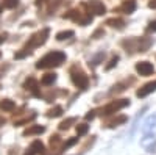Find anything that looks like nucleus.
<instances>
[{"instance_id": "bb28decb", "label": "nucleus", "mask_w": 156, "mask_h": 155, "mask_svg": "<svg viewBox=\"0 0 156 155\" xmlns=\"http://www.w3.org/2000/svg\"><path fill=\"white\" fill-rule=\"evenodd\" d=\"M94 118H95V111H94V110H92V111H89V113L86 114V121H92Z\"/></svg>"}, {"instance_id": "c85d7f7f", "label": "nucleus", "mask_w": 156, "mask_h": 155, "mask_svg": "<svg viewBox=\"0 0 156 155\" xmlns=\"http://www.w3.org/2000/svg\"><path fill=\"white\" fill-rule=\"evenodd\" d=\"M148 6L150 8H156V0H151V2L148 3Z\"/></svg>"}, {"instance_id": "b1692460", "label": "nucleus", "mask_w": 156, "mask_h": 155, "mask_svg": "<svg viewBox=\"0 0 156 155\" xmlns=\"http://www.w3.org/2000/svg\"><path fill=\"white\" fill-rule=\"evenodd\" d=\"M76 143H78V138H72V139H69V141H67V143H66V144H64V146H62V149H64V150H66V149H69V147H72V146H73V144H76Z\"/></svg>"}, {"instance_id": "4468645a", "label": "nucleus", "mask_w": 156, "mask_h": 155, "mask_svg": "<svg viewBox=\"0 0 156 155\" xmlns=\"http://www.w3.org/2000/svg\"><path fill=\"white\" fill-rule=\"evenodd\" d=\"M75 33L72 31V30H66V31H59L58 35H56V39L58 41H64V39H69V38H72Z\"/></svg>"}, {"instance_id": "ddd939ff", "label": "nucleus", "mask_w": 156, "mask_h": 155, "mask_svg": "<svg viewBox=\"0 0 156 155\" xmlns=\"http://www.w3.org/2000/svg\"><path fill=\"white\" fill-rule=\"evenodd\" d=\"M154 125H156V114L150 116V118L145 121L144 127H142V130H144V132H147V130H150V128H151V127H154Z\"/></svg>"}, {"instance_id": "f03ea898", "label": "nucleus", "mask_w": 156, "mask_h": 155, "mask_svg": "<svg viewBox=\"0 0 156 155\" xmlns=\"http://www.w3.org/2000/svg\"><path fill=\"white\" fill-rule=\"evenodd\" d=\"M48 35H50V30H48V28H42L41 31L34 33L30 39H28L27 46H25V50L31 52V49H36V47H39V46H42V44L47 41Z\"/></svg>"}, {"instance_id": "dca6fc26", "label": "nucleus", "mask_w": 156, "mask_h": 155, "mask_svg": "<svg viewBox=\"0 0 156 155\" xmlns=\"http://www.w3.org/2000/svg\"><path fill=\"white\" fill-rule=\"evenodd\" d=\"M55 80H56V75H55V74H45V75L42 77L41 83H42V85H51V83H55Z\"/></svg>"}, {"instance_id": "c756f323", "label": "nucleus", "mask_w": 156, "mask_h": 155, "mask_svg": "<svg viewBox=\"0 0 156 155\" xmlns=\"http://www.w3.org/2000/svg\"><path fill=\"white\" fill-rule=\"evenodd\" d=\"M5 39H6V35H0V44H2Z\"/></svg>"}, {"instance_id": "f8f14e48", "label": "nucleus", "mask_w": 156, "mask_h": 155, "mask_svg": "<svg viewBox=\"0 0 156 155\" xmlns=\"http://www.w3.org/2000/svg\"><path fill=\"white\" fill-rule=\"evenodd\" d=\"M30 150H31L33 153H42V152H44V144L41 143V141H33Z\"/></svg>"}, {"instance_id": "6e6552de", "label": "nucleus", "mask_w": 156, "mask_h": 155, "mask_svg": "<svg viewBox=\"0 0 156 155\" xmlns=\"http://www.w3.org/2000/svg\"><path fill=\"white\" fill-rule=\"evenodd\" d=\"M45 132V127L44 125H31L28 127L27 130H23V136H30V135H41Z\"/></svg>"}, {"instance_id": "2f4dec72", "label": "nucleus", "mask_w": 156, "mask_h": 155, "mask_svg": "<svg viewBox=\"0 0 156 155\" xmlns=\"http://www.w3.org/2000/svg\"><path fill=\"white\" fill-rule=\"evenodd\" d=\"M0 11H2V8H0Z\"/></svg>"}, {"instance_id": "f257e3e1", "label": "nucleus", "mask_w": 156, "mask_h": 155, "mask_svg": "<svg viewBox=\"0 0 156 155\" xmlns=\"http://www.w3.org/2000/svg\"><path fill=\"white\" fill-rule=\"evenodd\" d=\"M64 60H66V54H62V52H50V54H47L36 63V68L37 69L58 68L59 64L64 63Z\"/></svg>"}, {"instance_id": "cd10ccee", "label": "nucleus", "mask_w": 156, "mask_h": 155, "mask_svg": "<svg viewBox=\"0 0 156 155\" xmlns=\"http://www.w3.org/2000/svg\"><path fill=\"white\" fill-rule=\"evenodd\" d=\"M147 30H148V31H156V20L150 22V25L147 27Z\"/></svg>"}, {"instance_id": "2eb2a0df", "label": "nucleus", "mask_w": 156, "mask_h": 155, "mask_svg": "<svg viewBox=\"0 0 156 155\" xmlns=\"http://www.w3.org/2000/svg\"><path fill=\"white\" fill-rule=\"evenodd\" d=\"M62 114V107H53L51 110L47 111V116L48 118H58V116Z\"/></svg>"}, {"instance_id": "aec40b11", "label": "nucleus", "mask_w": 156, "mask_h": 155, "mask_svg": "<svg viewBox=\"0 0 156 155\" xmlns=\"http://www.w3.org/2000/svg\"><path fill=\"white\" fill-rule=\"evenodd\" d=\"M36 118V113H31L30 116H25L23 119H20V121H16L14 122V125H22V124H25V122H30V121H33Z\"/></svg>"}, {"instance_id": "a878e982", "label": "nucleus", "mask_w": 156, "mask_h": 155, "mask_svg": "<svg viewBox=\"0 0 156 155\" xmlns=\"http://www.w3.org/2000/svg\"><path fill=\"white\" fill-rule=\"evenodd\" d=\"M147 149H148V152H151V153H156V139L153 141L151 144H148V146H147Z\"/></svg>"}, {"instance_id": "412c9836", "label": "nucleus", "mask_w": 156, "mask_h": 155, "mask_svg": "<svg viewBox=\"0 0 156 155\" xmlns=\"http://www.w3.org/2000/svg\"><path fill=\"white\" fill-rule=\"evenodd\" d=\"M19 5V0H3V6L8 9H12Z\"/></svg>"}, {"instance_id": "5701e85b", "label": "nucleus", "mask_w": 156, "mask_h": 155, "mask_svg": "<svg viewBox=\"0 0 156 155\" xmlns=\"http://www.w3.org/2000/svg\"><path fill=\"white\" fill-rule=\"evenodd\" d=\"M123 122H126V116H119V118H115L114 121L109 122V127H115V125L123 124Z\"/></svg>"}, {"instance_id": "0eeeda50", "label": "nucleus", "mask_w": 156, "mask_h": 155, "mask_svg": "<svg viewBox=\"0 0 156 155\" xmlns=\"http://www.w3.org/2000/svg\"><path fill=\"white\" fill-rule=\"evenodd\" d=\"M153 91H156V80H154V82H150V83H147V85H144L140 89H137L136 96H137V97H145V96H148V94L153 93Z\"/></svg>"}, {"instance_id": "9d476101", "label": "nucleus", "mask_w": 156, "mask_h": 155, "mask_svg": "<svg viewBox=\"0 0 156 155\" xmlns=\"http://www.w3.org/2000/svg\"><path fill=\"white\" fill-rule=\"evenodd\" d=\"M14 102L9 100V99H3L2 102H0V110H3V111H12L14 110Z\"/></svg>"}, {"instance_id": "a211bd4d", "label": "nucleus", "mask_w": 156, "mask_h": 155, "mask_svg": "<svg viewBox=\"0 0 156 155\" xmlns=\"http://www.w3.org/2000/svg\"><path fill=\"white\" fill-rule=\"evenodd\" d=\"M87 130H89V125H87V124H78V125H76V135H78V136L86 135Z\"/></svg>"}, {"instance_id": "9b49d317", "label": "nucleus", "mask_w": 156, "mask_h": 155, "mask_svg": "<svg viewBox=\"0 0 156 155\" xmlns=\"http://www.w3.org/2000/svg\"><path fill=\"white\" fill-rule=\"evenodd\" d=\"M122 9L125 11V13H134V9H136V2L134 0H125L123 2V5H122Z\"/></svg>"}, {"instance_id": "6ab92c4d", "label": "nucleus", "mask_w": 156, "mask_h": 155, "mask_svg": "<svg viewBox=\"0 0 156 155\" xmlns=\"http://www.w3.org/2000/svg\"><path fill=\"white\" fill-rule=\"evenodd\" d=\"M103 58H105V54H103V52H100V54H97L92 60H90V63H89V64H90L92 68H95L97 64H100V61H101Z\"/></svg>"}, {"instance_id": "423d86ee", "label": "nucleus", "mask_w": 156, "mask_h": 155, "mask_svg": "<svg viewBox=\"0 0 156 155\" xmlns=\"http://www.w3.org/2000/svg\"><path fill=\"white\" fill-rule=\"evenodd\" d=\"M89 8L92 9V13L94 14H97V16H101V14H105L106 13V8H105V5H103L100 0H89Z\"/></svg>"}, {"instance_id": "7ed1b4c3", "label": "nucleus", "mask_w": 156, "mask_h": 155, "mask_svg": "<svg viewBox=\"0 0 156 155\" xmlns=\"http://www.w3.org/2000/svg\"><path fill=\"white\" fill-rule=\"evenodd\" d=\"M128 105H129V100H128V99L114 100V102H111L109 105H106L105 108L101 110V114H103V116H109V114L119 111V110H122V108H125V107H128Z\"/></svg>"}, {"instance_id": "393cba45", "label": "nucleus", "mask_w": 156, "mask_h": 155, "mask_svg": "<svg viewBox=\"0 0 156 155\" xmlns=\"http://www.w3.org/2000/svg\"><path fill=\"white\" fill-rule=\"evenodd\" d=\"M117 61H119V57H114L111 61H109V64H108V66H106V71H109V69H112L114 66H115V64H117Z\"/></svg>"}, {"instance_id": "4be33fe9", "label": "nucleus", "mask_w": 156, "mask_h": 155, "mask_svg": "<svg viewBox=\"0 0 156 155\" xmlns=\"http://www.w3.org/2000/svg\"><path fill=\"white\" fill-rule=\"evenodd\" d=\"M106 24L111 25V27H117V28H122L123 27V20H120V19H109Z\"/></svg>"}, {"instance_id": "1a4fd4ad", "label": "nucleus", "mask_w": 156, "mask_h": 155, "mask_svg": "<svg viewBox=\"0 0 156 155\" xmlns=\"http://www.w3.org/2000/svg\"><path fill=\"white\" fill-rule=\"evenodd\" d=\"M25 89H28V91H31L34 96H41V94H39V91H37V83H36V80L34 79H31V77H30V79L27 80V82H25Z\"/></svg>"}, {"instance_id": "20e7f679", "label": "nucleus", "mask_w": 156, "mask_h": 155, "mask_svg": "<svg viewBox=\"0 0 156 155\" xmlns=\"http://www.w3.org/2000/svg\"><path fill=\"white\" fill-rule=\"evenodd\" d=\"M72 82L75 83V86H78L80 89H86L89 86L87 75H84V72H81V71H73L72 72Z\"/></svg>"}, {"instance_id": "39448f33", "label": "nucleus", "mask_w": 156, "mask_h": 155, "mask_svg": "<svg viewBox=\"0 0 156 155\" xmlns=\"http://www.w3.org/2000/svg\"><path fill=\"white\" fill-rule=\"evenodd\" d=\"M136 71H137L139 75H144L145 77V75L153 74L154 72V68H153V64L148 63V61H140V63L136 64Z\"/></svg>"}, {"instance_id": "f3484780", "label": "nucleus", "mask_w": 156, "mask_h": 155, "mask_svg": "<svg viewBox=\"0 0 156 155\" xmlns=\"http://www.w3.org/2000/svg\"><path fill=\"white\" fill-rule=\"evenodd\" d=\"M75 122H76L75 118H69V119H66V121H62V122L59 124V130H67V128H69L72 124H75Z\"/></svg>"}, {"instance_id": "7c9ffc66", "label": "nucleus", "mask_w": 156, "mask_h": 155, "mask_svg": "<svg viewBox=\"0 0 156 155\" xmlns=\"http://www.w3.org/2000/svg\"><path fill=\"white\" fill-rule=\"evenodd\" d=\"M42 2H47V0H36V3L39 5V3H42Z\"/></svg>"}]
</instances>
